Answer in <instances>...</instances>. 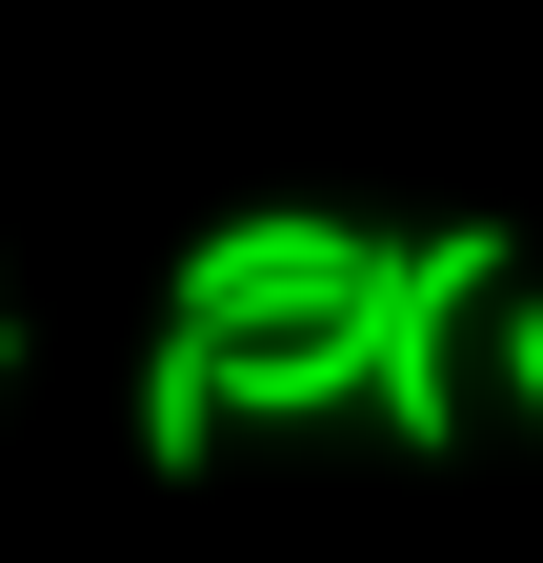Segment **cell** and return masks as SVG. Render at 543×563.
<instances>
[{
	"label": "cell",
	"instance_id": "obj_4",
	"mask_svg": "<svg viewBox=\"0 0 543 563\" xmlns=\"http://www.w3.org/2000/svg\"><path fill=\"white\" fill-rule=\"evenodd\" d=\"M484 363H503V402L543 422V282H503V302H484Z\"/></svg>",
	"mask_w": 543,
	"mask_h": 563
},
{
	"label": "cell",
	"instance_id": "obj_5",
	"mask_svg": "<svg viewBox=\"0 0 543 563\" xmlns=\"http://www.w3.org/2000/svg\"><path fill=\"white\" fill-rule=\"evenodd\" d=\"M0 363H21V322H0Z\"/></svg>",
	"mask_w": 543,
	"mask_h": 563
},
{
	"label": "cell",
	"instance_id": "obj_3",
	"mask_svg": "<svg viewBox=\"0 0 543 563\" xmlns=\"http://www.w3.org/2000/svg\"><path fill=\"white\" fill-rule=\"evenodd\" d=\"M222 422H242V402H222V342L162 322V342H142V463H162V483H201V443H222Z\"/></svg>",
	"mask_w": 543,
	"mask_h": 563
},
{
	"label": "cell",
	"instance_id": "obj_2",
	"mask_svg": "<svg viewBox=\"0 0 543 563\" xmlns=\"http://www.w3.org/2000/svg\"><path fill=\"white\" fill-rule=\"evenodd\" d=\"M523 282L503 222H443V242H402L383 262V302H363V383H383V443H463V322H484Z\"/></svg>",
	"mask_w": 543,
	"mask_h": 563
},
{
	"label": "cell",
	"instance_id": "obj_1",
	"mask_svg": "<svg viewBox=\"0 0 543 563\" xmlns=\"http://www.w3.org/2000/svg\"><path fill=\"white\" fill-rule=\"evenodd\" d=\"M383 262H402V242L322 222V201H262V222H201V242H181L162 322H201V342H282V322H363V302H383Z\"/></svg>",
	"mask_w": 543,
	"mask_h": 563
}]
</instances>
